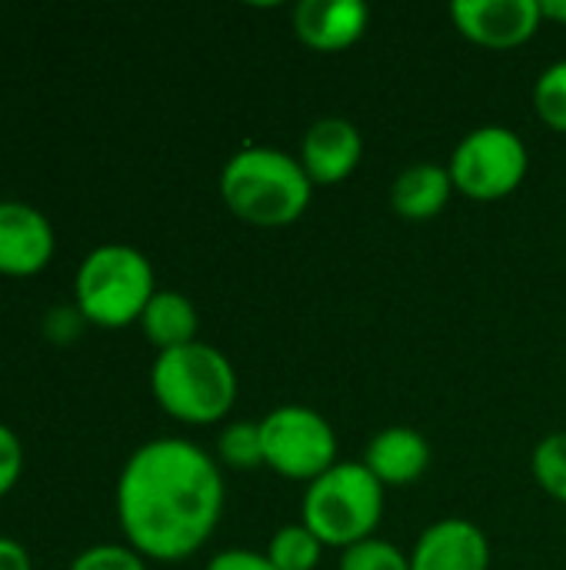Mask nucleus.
Segmentation results:
<instances>
[{
    "mask_svg": "<svg viewBox=\"0 0 566 570\" xmlns=\"http://www.w3.org/2000/svg\"><path fill=\"white\" fill-rule=\"evenodd\" d=\"M224 207L250 227H290L297 224L310 200L314 184L300 160L280 147L250 144L227 157L217 180Z\"/></svg>",
    "mask_w": 566,
    "mask_h": 570,
    "instance_id": "2",
    "label": "nucleus"
},
{
    "mask_svg": "<svg viewBox=\"0 0 566 570\" xmlns=\"http://www.w3.org/2000/svg\"><path fill=\"white\" fill-rule=\"evenodd\" d=\"M387 488L364 468V461H337L327 474L304 488L300 524L324 544L347 551L377 538L384 521Z\"/></svg>",
    "mask_w": 566,
    "mask_h": 570,
    "instance_id": "4",
    "label": "nucleus"
},
{
    "mask_svg": "<svg viewBox=\"0 0 566 570\" xmlns=\"http://www.w3.org/2000/svg\"><path fill=\"white\" fill-rule=\"evenodd\" d=\"M117 524L127 544L157 564L193 558L217 531L227 484L214 454L187 438L140 444L117 478Z\"/></svg>",
    "mask_w": 566,
    "mask_h": 570,
    "instance_id": "1",
    "label": "nucleus"
},
{
    "mask_svg": "<svg viewBox=\"0 0 566 570\" xmlns=\"http://www.w3.org/2000/svg\"><path fill=\"white\" fill-rule=\"evenodd\" d=\"M137 324H140L143 337L157 347V354H163V351L193 344L200 317H197V307H193V301L187 294H180V291H157L150 297V304L143 307Z\"/></svg>",
    "mask_w": 566,
    "mask_h": 570,
    "instance_id": "15",
    "label": "nucleus"
},
{
    "mask_svg": "<svg viewBox=\"0 0 566 570\" xmlns=\"http://www.w3.org/2000/svg\"><path fill=\"white\" fill-rule=\"evenodd\" d=\"M20 474H23V444L7 424H0V498H7L17 488Z\"/></svg>",
    "mask_w": 566,
    "mask_h": 570,
    "instance_id": "22",
    "label": "nucleus"
},
{
    "mask_svg": "<svg viewBox=\"0 0 566 570\" xmlns=\"http://www.w3.org/2000/svg\"><path fill=\"white\" fill-rule=\"evenodd\" d=\"M264 554L277 570H317L324 558V544L297 521V524L277 528Z\"/></svg>",
    "mask_w": 566,
    "mask_h": 570,
    "instance_id": "16",
    "label": "nucleus"
},
{
    "mask_svg": "<svg viewBox=\"0 0 566 570\" xmlns=\"http://www.w3.org/2000/svg\"><path fill=\"white\" fill-rule=\"evenodd\" d=\"M434 451L430 441L417 428H384L370 438L364 451V468L384 484V488H410L430 471Z\"/></svg>",
    "mask_w": 566,
    "mask_h": 570,
    "instance_id": "13",
    "label": "nucleus"
},
{
    "mask_svg": "<svg viewBox=\"0 0 566 570\" xmlns=\"http://www.w3.org/2000/svg\"><path fill=\"white\" fill-rule=\"evenodd\" d=\"M0 570H33L27 548L3 534H0Z\"/></svg>",
    "mask_w": 566,
    "mask_h": 570,
    "instance_id": "25",
    "label": "nucleus"
},
{
    "mask_svg": "<svg viewBox=\"0 0 566 570\" xmlns=\"http://www.w3.org/2000/svg\"><path fill=\"white\" fill-rule=\"evenodd\" d=\"M294 37L317 53H340L360 43L370 27V7L360 0H300L290 10Z\"/></svg>",
    "mask_w": 566,
    "mask_h": 570,
    "instance_id": "11",
    "label": "nucleus"
},
{
    "mask_svg": "<svg viewBox=\"0 0 566 570\" xmlns=\"http://www.w3.org/2000/svg\"><path fill=\"white\" fill-rule=\"evenodd\" d=\"M410 570H490V541L467 518L434 521L410 548Z\"/></svg>",
    "mask_w": 566,
    "mask_h": 570,
    "instance_id": "12",
    "label": "nucleus"
},
{
    "mask_svg": "<svg viewBox=\"0 0 566 570\" xmlns=\"http://www.w3.org/2000/svg\"><path fill=\"white\" fill-rule=\"evenodd\" d=\"M157 291L153 264L143 250L130 244H100L77 267L73 307L87 324L120 331L140 321Z\"/></svg>",
    "mask_w": 566,
    "mask_h": 570,
    "instance_id": "5",
    "label": "nucleus"
},
{
    "mask_svg": "<svg viewBox=\"0 0 566 570\" xmlns=\"http://www.w3.org/2000/svg\"><path fill=\"white\" fill-rule=\"evenodd\" d=\"M337 570H410V554L384 538H367L347 551H340Z\"/></svg>",
    "mask_w": 566,
    "mask_h": 570,
    "instance_id": "20",
    "label": "nucleus"
},
{
    "mask_svg": "<svg viewBox=\"0 0 566 570\" xmlns=\"http://www.w3.org/2000/svg\"><path fill=\"white\" fill-rule=\"evenodd\" d=\"M534 114L554 134H566V60L540 70L534 83Z\"/></svg>",
    "mask_w": 566,
    "mask_h": 570,
    "instance_id": "19",
    "label": "nucleus"
},
{
    "mask_svg": "<svg viewBox=\"0 0 566 570\" xmlns=\"http://www.w3.org/2000/svg\"><path fill=\"white\" fill-rule=\"evenodd\" d=\"M57 237L43 210L23 200H0V274L37 277L53 257Z\"/></svg>",
    "mask_w": 566,
    "mask_h": 570,
    "instance_id": "10",
    "label": "nucleus"
},
{
    "mask_svg": "<svg viewBox=\"0 0 566 570\" xmlns=\"http://www.w3.org/2000/svg\"><path fill=\"white\" fill-rule=\"evenodd\" d=\"M150 394L167 417L190 428H210L234 411L240 381L220 347L193 341L153 357Z\"/></svg>",
    "mask_w": 566,
    "mask_h": 570,
    "instance_id": "3",
    "label": "nucleus"
},
{
    "mask_svg": "<svg viewBox=\"0 0 566 570\" xmlns=\"http://www.w3.org/2000/svg\"><path fill=\"white\" fill-rule=\"evenodd\" d=\"M70 570H150L147 558L137 554L130 544H93L87 551H80Z\"/></svg>",
    "mask_w": 566,
    "mask_h": 570,
    "instance_id": "21",
    "label": "nucleus"
},
{
    "mask_svg": "<svg viewBox=\"0 0 566 570\" xmlns=\"http://www.w3.org/2000/svg\"><path fill=\"white\" fill-rule=\"evenodd\" d=\"M530 474L547 498L566 504V431L547 434L544 441H537V448L530 454Z\"/></svg>",
    "mask_w": 566,
    "mask_h": 570,
    "instance_id": "18",
    "label": "nucleus"
},
{
    "mask_svg": "<svg viewBox=\"0 0 566 570\" xmlns=\"http://www.w3.org/2000/svg\"><path fill=\"white\" fill-rule=\"evenodd\" d=\"M447 170L460 197L477 204H494L520 190L530 170V150L514 127L484 124L457 140Z\"/></svg>",
    "mask_w": 566,
    "mask_h": 570,
    "instance_id": "6",
    "label": "nucleus"
},
{
    "mask_svg": "<svg viewBox=\"0 0 566 570\" xmlns=\"http://www.w3.org/2000/svg\"><path fill=\"white\" fill-rule=\"evenodd\" d=\"M297 160L314 187H337L357 174L364 160V134L347 117H320L307 127Z\"/></svg>",
    "mask_w": 566,
    "mask_h": 570,
    "instance_id": "9",
    "label": "nucleus"
},
{
    "mask_svg": "<svg viewBox=\"0 0 566 570\" xmlns=\"http://www.w3.org/2000/svg\"><path fill=\"white\" fill-rule=\"evenodd\" d=\"M450 23L460 37L484 50H517L544 27L540 0H457L450 3Z\"/></svg>",
    "mask_w": 566,
    "mask_h": 570,
    "instance_id": "8",
    "label": "nucleus"
},
{
    "mask_svg": "<svg viewBox=\"0 0 566 570\" xmlns=\"http://www.w3.org/2000/svg\"><path fill=\"white\" fill-rule=\"evenodd\" d=\"M203 570H277L264 551H247V548H227L217 551Z\"/></svg>",
    "mask_w": 566,
    "mask_h": 570,
    "instance_id": "23",
    "label": "nucleus"
},
{
    "mask_svg": "<svg viewBox=\"0 0 566 570\" xmlns=\"http://www.w3.org/2000/svg\"><path fill=\"white\" fill-rule=\"evenodd\" d=\"M264 434V468L284 481L310 484L337 464V431L334 424L307 404H280L260 417Z\"/></svg>",
    "mask_w": 566,
    "mask_h": 570,
    "instance_id": "7",
    "label": "nucleus"
},
{
    "mask_svg": "<svg viewBox=\"0 0 566 570\" xmlns=\"http://www.w3.org/2000/svg\"><path fill=\"white\" fill-rule=\"evenodd\" d=\"M83 324H87V321L80 317L77 307H53V311L43 317V331H47L53 341H70V337H77Z\"/></svg>",
    "mask_w": 566,
    "mask_h": 570,
    "instance_id": "24",
    "label": "nucleus"
},
{
    "mask_svg": "<svg viewBox=\"0 0 566 570\" xmlns=\"http://www.w3.org/2000/svg\"><path fill=\"white\" fill-rule=\"evenodd\" d=\"M540 13H544V23H564L566 27V0H540Z\"/></svg>",
    "mask_w": 566,
    "mask_h": 570,
    "instance_id": "26",
    "label": "nucleus"
},
{
    "mask_svg": "<svg viewBox=\"0 0 566 570\" xmlns=\"http://www.w3.org/2000/svg\"><path fill=\"white\" fill-rule=\"evenodd\" d=\"M217 464L234 471L264 468V434L260 421H230L217 434Z\"/></svg>",
    "mask_w": 566,
    "mask_h": 570,
    "instance_id": "17",
    "label": "nucleus"
},
{
    "mask_svg": "<svg viewBox=\"0 0 566 570\" xmlns=\"http://www.w3.org/2000/svg\"><path fill=\"white\" fill-rule=\"evenodd\" d=\"M454 194L447 164H410L390 184V207L397 217L424 224L440 217Z\"/></svg>",
    "mask_w": 566,
    "mask_h": 570,
    "instance_id": "14",
    "label": "nucleus"
}]
</instances>
